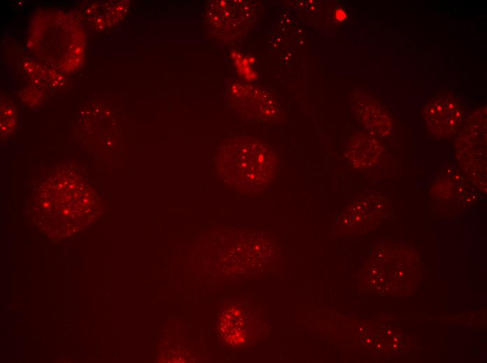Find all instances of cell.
Returning <instances> with one entry per match:
<instances>
[{"mask_svg":"<svg viewBox=\"0 0 487 363\" xmlns=\"http://www.w3.org/2000/svg\"><path fill=\"white\" fill-rule=\"evenodd\" d=\"M218 177L235 191L262 193L274 182L278 158L264 142L250 136L232 137L218 146L215 158Z\"/></svg>","mask_w":487,"mask_h":363,"instance_id":"6da1fadb","label":"cell"},{"mask_svg":"<svg viewBox=\"0 0 487 363\" xmlns=\"http://www.w3.org/2000/svg\"><path fill=\"white\" fill-rule=\"evenodd\" d=\"M227 94L233 108L244 117L262 121H275L281 117L276 98L262 89L232 83L228 87Z\"/></svg>","mask_w":487,"mask_h":363,"instance_id":"5b68a950","label":"cell"},{"mask_svg":"<svg viewBox=\"0 0 487 363\" xmlns=\"http://www.w3.org/2000/svg\"><path fill=\"white\" fill-rule=\"evenodd\" d=\"M384 149L379 141L369 133L354 134L346 146V157L355 169H367L375 166L382 158Z\"/></svg>","mask_w":487,"mask_h":363,"instance_id":"52a82bcc","label":"cell"},{"mask_svg":"<svg viewBox=\"0 0 487 363\" xmlns=\"http://www.w3.org/2000/svg\"><path fill=\"white\" fill-rule=\"evenodd\" d=\"M353 110L369 133L386 138L392 131L393 121L387 111L374 98L362 96L353 103Z\"/></svg>","mask_w":487,"mask_h":363,"instance_id":"ba28073f","label":"cell"},{"mask_svg":"<svg viewBox=\"0 0 487 363\" xmlns=\"http://www.w3.org/2000/svg\"><path fill=\"white\" fill-rule=\"evenodd\" d=\"M36 211L47 217L52 232H75L90 221L97 207V196L84 179L68 168L53 172L36 193Z\"/></svg>","mask_w":487,"mask_h":363,"instance_id":"7a4b0ae2","label":"cell"},{"mask_svg":"<svg viewBox=\"0 0 487 363\" xmlns=\"http://www.w3.org/2000/svg\"><path fill=\"white\" fill-rule=\"evenodd\" d=\"M34 21V24L43 29V31L33 26L32 30L38 33L31 31L30 36L41 38L42 40L29 43H42L39 47L31 49L40 59L59 71L70 72L82 64L85 45L84 34L82 26L76 18H73L69 13L62 31L57 30V25L55 26L56 30L51 24L48 27L43 20V22L50 29L48 31L36 20Z\"/></svg>","mask_w":487,"mask_h":363,"instance_id":"3957f363","label":"cell"},{"mask_svg":"<svg viewBox=\"0 0 487 363\" xmlns=\"http://www.w3.org/2000/svg\"><path fill=\"white\" fill-rule=\"evenodd\" d=\"M17 113L11 103H4L1 107V135H10L16 126Z\"/></svg>","mask_w":487,"mask_h":363,"instance_id":"7c38bea8","label":"cell"},{"mask_svg":"<svg viewBox=\"0 0 487 363\" xmlns=\"http://www.w3.org/2000/svg\"><path fill=\"white\" fill-rule=\"evenodd\" d=\"M24 67L28 74L43 75V77L34 80L41 86L58 88L64 81V75L61 72H57L53 68L41 65V64L29 61L26 64L24 63Z\"/></svg>","mask_w":487,"mask_h":363,"instance_id":"8fae6325","label":"cell"},{"mask_svg":"<svg viewBox=\"0 0 487 363\" xmlns=\"http://www.w3.org/2000/svg\"><path fill=\"white\" fill-rule=\"evenodd\" d=\"M486 119L479 123L477 114L474 115L471 123L467 124L465 129L459 136L457 149L459 150L467 148L468 151L462 154L460 160L468 159L469 168L474 166L479 170V165L484 168L486 164Z\"/></svg>","mask_w":487,"mask_h":363,"instance_id":"9c48e42d","label":"cell"},{"mask_svg":"<svg viewBox=\"0 0 487 363\" xmlns=\"http://www.w3.org/2000/svg\"><path fill=\"white\" fill-rule=\"evenodd\" d=\"M127 10L125 1H92L83 7L86 20L97 30L113 26L123 17Z\"/></svg>","mask_w":487,"mask_h":363,"instance_id":"30bf717a","label":"cell"},{"mask_svg":"<svg viewBox=\"0 0 487 363\" xmlns=\"http://www.w3.org/2000/svg\"><path fill=\"white\" fill-rule=\"evenodd\" d=\"M257 17L253 3L244 0H218L209 2L205 8L207 25L218 36L235 39L246 32Z\"/></svg>","mask_w":487,"mask_h":363,"instance_id":"277c9868","label":"cell"},{"mask_svg":"<svg viewBox=\"0 0 487 363\" xmlns=\"http://www.w3.org/2000/svg\"><path fill=\"white\" fill-rule=\"evenodd\" d=\"M459 102L448 94H440L430 100L424 110V118L428 131L437 137L453 135L463 119Z\"/></svg>","mask_w":487,"mask_h":363,"instance_id":"8992f818","label":"cell"}]
</instances>
